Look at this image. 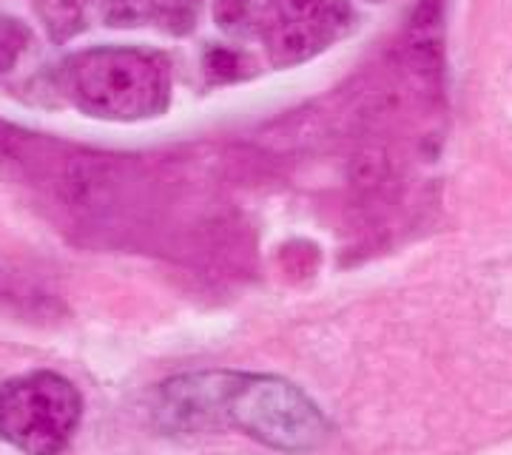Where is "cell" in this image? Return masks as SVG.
Wrapping results in <instances>:
<instances>
[{
	"label": "cell",
	"mask_w": 512,
	"mask_h": 455,
	"mask_svg": "<svg viewBox=\"0 0 512 455\" xmlns=\"http://www.w3.org/2000/svg\"><path fill=\"white\" fill-rule=\"evenodd\" d=\"M163 433L242 430L279 453H313L330 436L319 404L296 384L268 373L197 370L157 387L151 401Z\"/></svg>",
	"instance_id": "6da1fadb"
},
{
	"label": "cell",
	"mask_w": 512,
	"mask_h": 455,
	"mask_svg": "<svg viewBox=\"0 0 512 455\" xmlns=\"http://www.w3.org/2000/svg\"><path fill=\"white\" fill-rule=\"evenodd\" d=\"M66 91L89 117L137 123L168 109L171 69L157 52L103 46L66 63Z\"/></svg>",
	"instance_id": "7a4b0ae2"
},
{
	"label": "cell",
	"mask_w": 512,
	"mask_h": 455,
	"mask_svg": "<svg viewBox=\"0 0 512 455\" xmlns=\"http://www.w3.org/2000/svg\"><path fill=\"white\" fill-rule=\"evenodd\" d=\"M83 419L80 390L66 376L35 370L0 387V438L26 455H60Z\"/></svg>",
	"instance_id": "3957f363"
},
{
	"label": "cell",
	"mask_w": 512,
	"mask_h": 455,
	"mask_svg": "<svg viewBox=\"0 0 512 455\" xmlns=\"http://www.w3.org/2000/svg\"><path fill=\"white\" fill-rule=\"evenodd\" d=\"M342 35V29L330 26L325 20L285 15L276 9V20L265 29V52L274 66H296L313 55H319L328 43Z\"/></svg>",
	"instance_id": "277c9868"
},
{
	"label": "cell",
	"mask_w": 512,
	"mask_h": 455,
	"mask_svg": "<svg viewBox=\"0 0 512 455\" xmlns=\"http://www.w3.org/2000/svg\"><path fill=\"white\" fill-rule=\"evenodd\" d=\"M214 20L234 35H265L276 20V0H217Z\"/></svg>",
	"instance_id": "5b68a950"
},
{
	"label": "cell",
	"mask_w": 512,
	"mask_h": 455,
	"mask_svg": "<svg viewBox=\"0 0 512 455\" xmlns=\"http://www.w3.org/2000/svg\"><path fill=\"white\" fill-rule=\"evenodd\" d=\"M29 46V29L20 20L0 15V74L12 72Z\"/></svg>",
	"instance_id": "8992f818"
},
{
	"label": "cell",
	"mask_w": 512,
	"mask_h": 455,
	"mask_svg": "<svg viewBox=\"0 0 512 455\" xmlns=\"http://www.w3.org/2000/svg\"><path fill=\"white\" fill-rule=\"evenodd\" d=\"M202 66L214 80H237L248 72V60L234 49H222V46L208 49V55L202 57Z\"/></svg>",
	"instance_id": "52a82bcc"
},
{
	"label": "cell",
	"mask_w": 512,
	"mask_h": 455,
	"mask_svg": "<svg viewBox=\"0 0 512 455\" xmlns=\"http://www.w3.org/2000/svg\"><path fill=\"white\" fill-rule=\"evenodd\" d=\"M151 18V0H109L106 20L111 26H131Z\"/></svg>",
	"instance_id": "ba28073f"
},
{
	"label": "cell",
	"mask_w": 512,
	"mask_h": 455,
	"mask_svg": "<svg viewBox=\"0 0 512 455\" xmlns=\"http://www.w3.org/2000/svg\"><path fill=\"white\" fill-rule=\"evenodd\" d=\"M157 12L163 15L165 23H171L174 32H188L197 12V0H160Z\"/></svg>",
	"instance_id": "9c48e42d"
},
{
	"label": "cell",
	"mask_w": 512,
	"mask_h": 455,
	"mask_svg": "<svg viewBox=\"0 0 512 455\" xmlns=\"http://www.w3.org/2000/svg\"><path fill=\"white\" fill-rule=\"evenodd\" d=\"M370 3H384V0H370Z\"/></svg>",
	"instance_id": "30bf717a"
}]
</instances>
